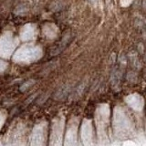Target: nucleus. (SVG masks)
Instances as JSON below:
<instances>
[{
    "mask_svg": "<svg viewBox=\"0 0 146 146\" xmlns=\"http://www.w3.org/2000/svg\"><path fill=\"white\" fill-rule=\"evenodd\" d=\"M78 125H79V120L77 118H73L68 123L65 146H80L78 140Z\"/></svg>",
    "mask_w": 146,
    "mask_h": 146,
    "instance_id": "7ed1b4c3",
    "label": "nucleus"
},
{
    "mask_svg": "<svg viewBox=\"0 0 146 146\" xmlns=\"http://www.w3.org/2000/svg\"><path fill=\"white\" fill-rule=\"evenodd\" d=\"M81 139L84 146H95L94 131L92 123L90 120H85L82 122L81 126Z\"/></svg>",
    "mask_w": 146,
    "mask_h": 146,
    "instance_id": "39448f33",
    "label": "nucleus"
},
{
    "mask_svg": "<svg viewBox=\"0 0 146 146\" xmlns=\"http://www.w3.org/2000/svg\"><path fill=\"white\" fill-rule=\"evenodd\" d=\"M125 102L135 111H141L144 107V99L138 93H132L126 96Z\"/></svg>",
    "mask_w": 146,
    "mask_h": 146,
    "instance_id": "423d86ee",
    "label": "nucleus"
},
{
    "mask_svg": "<svg viewBox=\"0 0 146 146\" xmlns=\"http://www.w3.org/2000/svg\"><path fill=\"white\" fill-rule=\"evenodd\" d=\"M64 129V117L55 119L52 126V134L50 146H61L62 133Z\"/></svg>",
    "mask_w": 146,
    "mask_h": 146,
    "instance_id": "20e7f679",
    "label": "nucleus"
},
{
    "mask_svg": "<svg viewBox=\"0 0 146 146\" xmlns=\"http://www.w3.org/2000/svg\"><path fill=\"white\" fill-rule=\"evenodd\" d=\"M113 132L119 140L131 138L135 133V123L125 108L118 105L114 108L112 118Z\"/></svg>",
    "mask_w": 146,
    "mask_h": 146,
    "instance_id": "f257e3e1",
    "label": "nucleus"
},
{
    "mask_svg": "<svg viewBox=\"0 0 146 146\" xmlns=\"http://www.w3.org/2000/svg\"><path fill=\"white\" fill-rule=\"evenodd\" d=\"M109 121H110V106L106 103L100 104L95 111V121H96V127H97L99 141L102 144L108 143Z\"/></svg>",
    "mask_w": 146,
    "mask_h": 146,
    "instance_id": "f03ea898",
    "label": "nucleus"
}]
</instances>
